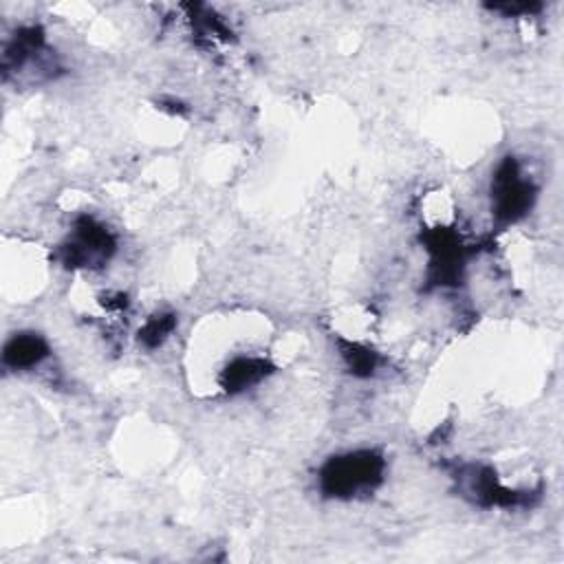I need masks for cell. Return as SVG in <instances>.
I'll list each match as a JSON object with an SVG mask.
<instances>
[{"label":"cell","instance_id":"cell-5","mask_svg":"<svg viewBox=\"0 0 564 564\" xmlns=\"http://www.w3.org/2000/svg\"><path fill=\"white\" fill-rule=\"evenodd\" d=\"M174 326H176L174 315H170V313L154 315V317H150V319L143 324V328L139 330V339H141L143 346L156 348V346L174 330Z\"/></svg>","mask_w":564,"mask_h":564},{"label":"cell","instance_id":"cell-2","mask_svg":"<svg viewBox=\"0 0 564 564\" xmlns=\"http://www.w3.org/2000/svg\"><path fill=\"white\" fill-rule=\"evenodd\" d=\"M533 183L522 174L513 156L505 159L491 181V209L500 223H513L524 216L533 203Z\"/></svg>","mask_w":564,"mask_h":564},{"label":"cell","instance_id":"cell-1","mask_svg":"<svg viewBox=\"0 0 564 564\" xmlns=\"http://www.w3.org/2000/svg\"><path fill=\"white\" fill-rule=\"evenodd\" d=\"M386 460L375 449L333 456L319 471V487L330 498H352L372 491L383 478Z\"/></svg>","mask_w":564,"mask_h":564},{"label":"cell","instance_id":"cell-3","mask_svg":"<svg viewBox=\"0 0 564 564\" xmlns=\"http://www.w3.org/2000/svg\"><path fill=\"white\" fill-rule=\"evenodd\" d=\"M115 251L112 234L90 216H82L75 223L70 240L64 245V262L68 267H90L106 262Z\"/></svg>","mask_w":564,"mask_h":564},{"label":"cell","instance_id":"cell-4","mask_svg":"<svg viewBox=\"0 0 564 564\" xmlns=\"http://www.w3.org/2000/svg\"><path fill=\"white\" fill-rule=\"evenodd\" d=\"M48 355V344L35 333H20L4 346V364L11 368H33Z\"/></svg>","mask_w":564,"mask_h":564}]
</instances>
